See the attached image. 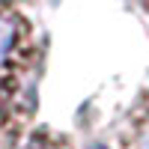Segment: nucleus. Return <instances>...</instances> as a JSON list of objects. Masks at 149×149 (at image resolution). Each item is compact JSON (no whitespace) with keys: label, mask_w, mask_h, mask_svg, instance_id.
<instances>
[{"label":"nucleus","mask_w":149,"mask_h":149,"mask_svg":"<svg viewBox=\"0 0 149 149\" xmlns=\"http://www.w3.org/2000/svg\"><path fill=\"white\" fill-rule=\"evenodd\" d=\"M27 21H24L15 9H0V69L12 63V57L21 51L24 39H27Z\"/></svg>","instance_id":"1"},{"label":"nucleus","mask_w":149,"mask_h":149,"mask_svg":"<svg viewBox=\"0 0 149 149\" xmlns=\"http://www.w3.org/2000/svg\"><path fill=\"white\" fill-rule=\"evenodd\" d=\"M140 149H149V125H143L140 131Z\"/></svg>","instance_id":"2"}]
</instances>
